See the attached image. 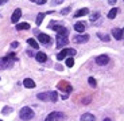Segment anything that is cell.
<instances>
[{
  "mask_svg": "<svg viewBox=\"0 0 124 121\" xmlns=\"http://www.w3.org/2000/svg\"><path fill=\"white\" fill-rule=\"evenodd\" d=\"M35 59H37L38 62L43 63V62H46V61H47V55H46L45 53H40V51H39V53L35 55Z\"/></svg>",
  "mask_w": 124,
  "mask_h": 121,
  "instance_id": "cell-15",
  "label": "cell"
},
{
  "mask_svg": "<svg viewBox=\"0 0 124 121\" xmlns=\"http://www.w3.org/2000/svg\"><path fill=\"white\" fill-rule=\"evenodd\" d=\"M19 117L22 118V120H31V118H34V112H32V109H31V108L24 106V108L20 109V112H19Z\"/></svg>",
  "mask_w": 124,
  "mask_h": 121,
  "instance_id": "cell-4",
  "label": "cell"
},
{
  "mask_svg": "<svg viewBox=\"0 0 124 121\" xmlns=\"http://www.w3.org/2000/svg\"><path fill=\"white\" fill-rule=\"evenodd\" d=\"M57 87H58L61 92H65V94H63V97H62V98H66V97H68V94L73 92L71 85L69 84V82H66V81H61V82H58V84H57Z\"/></svg>",
  "mask_w": 124,
  "mask_h": 121,
  "instance_id": "cell-2",
  "label": "cell"
},
{
  "mask_svg": "<svg viewBox=\"0 0 124 121\" xmlns=\"http://www.w3.org/2000/svg\"><path fill=\"white\" fill-rule=\"evenodd\" d=\"M88 14H89V9L88 8H81V9H78L73 16H74V18H81V16H85V15H88Z\"/></svg>",
  "mask_w": 124,
  "mask_h": 121,
  "instance_id": "cell-14",
  "label": "cell"
},
{
  "mask_svg": "<svg viewBox=\"0 0 124 121\" xmlns=\"http://www.w3.org/2000/svg\"><path fill=\"white\" fill-rule=\"evenodd\" d=\"M85 28H86V23H85V22H78V23H76V24H74V30L77 32H84Z\"/></svg>",
  "mask_w": 124,
  "mask_h": 121,
  "instance_id": "cell-13",
  "label": "cell"
},
{
  "mask_svg": "<svg viewBox=\"0 0 124 121\" xmlns=\"http://www.w3.org/2000/svg\"><path fill=\"white\" fill-rule=\"evenodd\" d=\"M89 18H90V22H96L97 19L100 18V12H93Z\"/></svg>",
  "mask_w": 124,
  "mask_h": 121,
  "instance_id": "cell-23",
  "label": "cell"
},
{
  "mask_svg": "<svg viewBox=\"0 0 124 121\" xmlns=\"http://www.w3.org/2000/svg\"><path fill=\"white\" fill-rule=\"evenodd\" d=\"M0 69H1V70L7 69V63H6V61H4V58H0Z\"/></svg>",
  "mask_w": 124,
  "mask_h": 121,
  "instance_id": "cell-27",
  "label": "cell"
},
{
  "mask_svg": "<svg viewBox=\"0 0 124 121\" xmlns=\"http://www.w3.org/2000/svg\"><path fill=\"white\" fill-rule=\"evenodd\" d=\"M11 47H12V49H16V47H19V42H12V43H11Z\"/></svg>",
  "mask_w": 124,
  "mask_h": 121,
  "instance_id": "cell-31",
  "label": "cell"
},
{
  "mask_svg": "<svg viewBox=\"0 0 124 121\" xmlns=\"http://www.w3.org/2000/svg\"><path fill=\"white\" fill-rule=\"evenodd\" d=\"M7 58H9V59H12V61H14V62H16V61H18V57H16L15 55V54H14V53H8V54H7Z\"/></svg>",
  "mask_w": 124,
  "mask_h": 121,
  "instance_id": "cell-26",
  "label": "cell"
},
{
  "mask_svg": "<svg viewBox=\"0 0 124 121\" xmlns=\"http://www.w3.org/2000/svg\"><path fill=\"white\" fill-rule=\"evenodd\" d=\"M38 100L40 101H46V102H57L58 101V93H57L55 90L53 92H45V93H38L37 94Z\"/></svg>",
  "mask_w": 124,
  "mask_h": 121,
  "instance_id": "cell-1",
  "label": "cell"
},
{
  "mask_svg": "<svg viewBox=\"0 0 124 121\" xmlns=\"http://www.w3.org/2000/svg\"><path fill=\"white\" fill-rule=\"evenodd\" d=\"M88 82H89V85H90L92 87H96V86H97V82H96V79H94L93 77H89V78H88Z\"/></svg>",
  "mask_w": 124,
  "mask_h": 121,
  "instance_id": "cell-24",
  "label": "cell"
},
{
  "mask_svg": "<svg viewBox=\"0 0 124 121\" xmlns=\"http://www.w3.org/2000/svg\"><path fill=\"white\" fill-rule=\"evenodd\" d=\"M20 16H22V9L20 8H16L15 11H14V14H12V16H11V22L12 23H18L19 22V19H20Z\"/></svg>",
  "mask_w": 124,
  "mask_h": 121,
  "instance_id": "cell-11",
  "label": "cell"
},
{
  "mask_svg": "<svg viewBox=\"0 0 124 121\" xmlns=\"http://www.w3.org/2000/svg\"><path fill=\"white\" fill-rule=\"evenodd\" d=\"M66 66H68V67H73V66H74V59L71 58V57L66 59Z\"/></svg>",
  "mask_w": 124,
  "mask_h": 121,
  "instance_id": "cell-25",
  "label": "cell"
},
{
  "mask_svg": "<svg viewBox=\"0 0 124 121\" xmlns=\"http://www.w3.org/2000/svg\"><path fill=\"white\" fill-rule=\"evenodd\" d=\"M8 0H0V6H3V4H6Z\"/></svg>",
  "mask_w": 124,
  "mask_h": 121,
  "instance_id": "cell-33",
  "label": "cell"
},
{
  "mask_svg": "<svg viewBox=\"0 0 124 121\" xmlns=\"http://www.w3.org/2000/svg\"><path fill=\"white\" fill-rule=\"evenodd\" d=\"M97 36H99V39L102 40V42H109V40H111V38H109L108 35L102 34V32H99V34H97Z\"/></svg>",
  "mask_w": 124,
  "mask_h": 121,
  "instance_id": "cell-19",
  "label": "cell"
},
{
  "mask_svg": "<svg viewBox=\"0 0 124 121\" xmlns=\"http://www.w3.org/2000/svg\"><path fill=\"white\" fill-rule=\"evenodd\" d=\"M69 43V38H68V34H58L57 35V47H63Z\"/></svg>",
  "mask_w": 124,
  "mask_h": 121,
  "instance_id": "cell-5",
  "label": "cell"
},
{
  "mask_svg": "<svg viewBox=\"0 0 124 121\" xmlns=\"http://www.w3.org/2000/svg\"><path fill=\"white\" fill-rule=\"evenodd\" d=\"M23 85H24V87H28V89L35 87V82L31 79V78H26V79L23 81Z\"/></svg>",
  "mask_w": 124,
  "mask_h": 121,
  "instance_id": "cell-16",
  "label": "cell"
},
{
  "mask_svg": "<svg viewBox=\"0 0 124 121\" xmlns=\"http://www.w3.org/2000/svg\"><path fill=\"white\" fill-rule=\"evenodd\" d=\"M30 1H32L35 4H39V6H43V4H46L47 0H30Z\"/></svg>",
  "mask_w": 124,
  "mask_h": 121,
  "instance_id": "cell-28",
  "label": "cell"
},
{
  "mask_svg": "<svg viewBox=\"0 0 124 121\" xmlns=\"http://www.w3.org/2000/svg\"><path fill=\"white\" fill-rule=\"evenodd\" d=\"M27 43L30 44L32 49H39V44H38V42L34 39V38H30V39H27Z\"/></svg>",
  "mask_w": 124,
  "mask_h": 121,
  "instance_id": "cell-18",
  "label": "cell"
},
{
  "mask_svg": "<svg viewBox=\"0 0 124 121\" xmlns=\"http://www.w3.org/2000/svg\"><path fill=\"white\" fill-rule=\"evenodd\" d=\"M38 40H39L40 43H43V44H50L51 43V38H50L49 35L43 34V32H39V35H38Z\"/></svg>",
  "mask_w": 124,
  "mask_h": 121,
  "instance_id": "cell-10",
  "label": "cell"
},
{
  "mask_svg": "<svg viewBox=\"0 0 124 121\" xmlns=\"http://www.w3.org/2000/svg\"><path fill=\"white\" fill-rule=\"evenodd\" d=\"M74 54H76V50H74V49H63V50L61 51V53H59L58 55H57V59H58V61H62V59L66 58L68 55L73 57Z\"/></svg>",
  "mask_w": 124,
  "mask_h": 121,
  "instance_id": "cell-6",
  "label": "cell"
},
{
  "mask_svg": "<svg viewBox=\"0 0 124 121\" xmlns=\"http://www.w3.org/2000/svg\"><path fill=\"white\" fill-rule=\"evenodd\" d=\"M46 16V14H38V16H37V19H35V23H37V26H40V23L43 22V18Z\"/></svg>",
  "mask_w": 124,
  "mask_h": 121,
  "instance_id": "cell-20",
  "label": "cell"
},
{
  "mask_svg": "<svg viewBox=\"0 0 124 121\" xmlns=\"http://www.w3.org/2000/svg\"><path fill=\"white\" fill-rule=\"evenodd\" d=\"M116 1H117V0H108V4H111V6H115Z\"/></svg>",
  "mask_w": 124,
  "mask_h": 121,
  "instance_id": "cell-32",
  "label": "cell"
},
{
  "mask_svg": "<svg viewBox=\"0 0 124 121\" xmlns=\"http://www.w3.org/2000/svg\"><path fill=\"white\" fill-rule=\"evenodd\" d=\"M116 15H117V8H112L111 11H109V14H108V19H115L116 18Z\"/></svg>",
  "mask_w": 124,
  "mask_h": 121,
  "instance_id": "cell-22",
  "label": "cell"
},
{
  "mask_svg": "<svg viewBox=\"0 0 124 121\" xmlns=\"http://www.w3.org/2000/svg\"><path fill=\"white\" fill-rule=\"evenodd\" d=\"M88 40H89V35L88 34L76 35V36H73V42H74V43H86Z\"/></svg>",
  "mask_w": 124,
  "mask_h": 121,
  "instance_id": "cell-8",
  "label": "cell"
},
{
  "mask_svg": "<svg viewBox=\"0 0 124 121\" xmlns=\"http://www.w3.org/2000/svg\"><path fill=\"white\" fill-rule=\"evenodd\" d=\"M11 110H12V109L9 108V106H6V108L3 109V114H8V113H11Z\"/></svg>",
  "mask_w": 124,
  "mask_h": 121,
  "instance_id": "cell-30",
  "label": "cell"
},
{
  "mask_svg": "<svg viewBox=\"0 0 124 121\" xmlns=\"http://www.w3.org/2000/svg\"><path fill=\"white\" fill-rule=\"evenodd\" d=\"M49 27L51 28V30H54V31H57L58 34H69L68 28H65L61 23L55 22V20H51V22L49 23Z\"/></svg>",
  "mask_w": 124,
  "mask_h": 121,
  "instance_id": "cell-3",
  "label": "cell"
},
{
  "mask_svg": "<svg viewBox=\"0 0 124 121\" xmlns=\"http://www.w3.org/2000/svg\"><path fill=\"white\" fill-rule=\"evenodd\" d=\"M81 120H82V121H86V120L93 121V120H94V116H93V114H90V113H85V114H82V116H81Z\"/></svg>",
  "mask_w": 124,
  "mask_h": 121,
  "instance_id": "cell-21",
  "label": "cell"
},
{
  "mask_svg": "<svg viewBox=\"0 0 124 121\" xmlns=\"http://www.w3.org/2000/svg\"><path fill=\"white\" fill-rule=\"evenodd\" d=\"M109 62V57L107 55V54H102V55H99L96 58V63L99 66H104V65H107V63Z\"/></svg>",
  "mask_w": 124,
  "mask_h": 121,
  "instance_id": "cell-9",
  "label": "cell"
},
{
  "mask_svg": "<svg viewBox=\"0 0 124 121\" xmlns=\"http://www.w3.org/2000/svg\"><path fill=\"white\" fill-rule=\"evenodd\" d=\"M65 114H62L61 112H51L46 117V121H53V120H65Z\"/></svg>",
  "mask_w": 124,
  "mask_h": 121,
  "instance_id": "cell-7",
  "label": "cell"
},
{
  "mask_svg": "<svg viewBox=\"0 0 124 121\" xmlns=\"http://www.w3.org/2000/svg\"><path fill=\"white\" fill-rule=\"evenodd\" d=\"M16 30H18V31H20V30H28V28H30V24H28V23H16Z\"/></svg>",
  "mask_w": 124,
  "mask_h": 121,
  "instance_id": "cell-17",
  "label": "cell"
},
{
  "mask_svg": "<svg viewBox=\"0 0 124 121\" xmlns=\"http://www.w3.org/2000/svg\"><path fill=\"white\" fill-rule=\"evenodd\" d=\"M112 35L115 36V39H117V40H121V39H123V30H121V28H117V27H115L113 30H112Z\"/></svg>",
  "mask_w": 124,
  "mask_h": 121,
  "instance_id": "cell-12",
  "label": "cell"
},
{
  "mask_svg": "<svg viewBox=\"0 0 124 121\" xmlns=\"http://www.w3.org/2000/svg\"><path fill=\"white\" fill-rule=\"evenodd\" d=\"M70 12V7H66V8H63L61 11V15H66V14H69Z\"/></svg>",
  "mask_w": 124,
  "mask_h": 121,
  "instance_id": "cell-29",
  "label": "cell"
}]
</instances>
